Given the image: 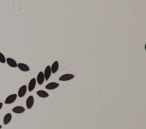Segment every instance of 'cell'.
<instances>
[{"label":"cell","instance_id":"1","mask_svg":"<svg viewBox=\"0 0 146 129\" xmlns=\"http://www.w3.org/2000/svg\"><path fill=\"white\" fill-rule=\"evenodd\" d=\"M16 99H17V94H11L9 96L6 98L4 103L6 104H10L14 102V101L16 100Z\"/></svg>","mask_w":146,"mask_h":129},{"label":"cell","instance_id":"2","mask_svg":"<svg viewBox=\"0 0 146 129\" xmlns=\"http://www.w3.org/2000/svg\"><path fill=\"white\" fill-rule=\"evenodd\" d=\"M74 77H75L74 74H65L59 77V80L64 81H64H69L70 80H72Z\"/></svg>","mask_w":146,"mask_h":129},{"label":"cell","instance_id":"3","mask_svg":"<svg viewBox=\"0 0 146 129\" xmlns=\"http://www.w3.org/2000/svg\"><path fill=\"white\" fill-rule=\"evenodd\" d=\"M26 91H27V86H26V85H22L21 87L19 88L18 93V96L20 98L23 97V96H25L26 93Z\"/></svg>","mask_w":146,"mask_h":129},{"label":"cell","instance_id":"4","mask_svg":"<svg viewBox=\"0 0 146 129\" xmlns=\"http://www.w3.org/2000/svg\"><path fill=\"white\" fill-rule=\"evenodd\" d=\"M43 74H44V76H45V80L48 81L49 80L50 77V74H51V69H50V66H47V67L45 68Z\"/></svg>","mask_w":146,"mask_h":129},{"label":"cell","instance_id":"5","mask_svg":"<svg viewBox=\"0 0 146 129\" xmlns=\"http://www.w3.org/2000/svg\"><path fill=\"white\" fill-rule=\"evenodd\" d=\"M34 102H35V99H34V97L32 96H30L27 98L26 99V107L27 109H31L32 106H33V104H34Z\"/></svg>","mask_w":146,"mask_h":129},{"label":"cell","instance_id":"6","mask_svg":"<svg viewBox=\"0 0 146 129\" xmlns=\"http://www.w3.org/2000/svg\"><path fill=\"white\" fill-rule=\"evenodd\" d=\"M18 69L21 70V71H23V72H29L30 70V68L28 65H26V64H23V63H19L18 64Z\"/></svg>","mask_w":146,"mask_h":129},{"label":"cell","instance_id":"7","mask_svg":"<svg viewBox=\"0 0 146 129\" xmlns=\"http://www.w3.org/2000/svg\"><path fill=\"white\" fill-rule=\"evenodd\" d=\"M36 83H37V80H35V78H32L30 82L29 83V85H28V90L29 91H32L33 90L35 89V87L36 86Z\"/></svg>","mask_w":146,"mask_h":129},{"label":"cell","instance_id":"8","mask_svg":"<svg viewBox=\"0 0 146 129\" xmlns=\"http://www.w3.org/2000/svg\"><path fill=\"white\" fill-rule=\"evenodd\" d=\"M37 83L39 85H42L43 83H44V80H45V76H44V74L42 72H39L38 75H37Z\"/></svg>","mask_w":146,"mask_h":129},{"label":"cell","instance_id":"9","mask_svg":"<svg viewBox=\"0 0 146 129\" xmlns=\"http://www.w3.org/2000/svg\"><path fill=\"white\" fill-rule=\"evenodd\" d=\"M6 61L8 63V64L10 66V67H12V68H15L17 67L18 66V64L13 59V58H8L6 59Z\"/></svg>","mask_w":146,"mask_h":129},{"label":"cell","instance_id":"10","mask_svg":"<svg viewBox=\"0 0 146 129\" xmlns=\"http://www.w3.org/2000/svg\"><path fill=\"white\" fill-rule=\"evenodd\" d=\"M58 86H59V84L57 83H50L45 86V88L48 90H54L57 88Z\"/></svg>","mask_w":146,"mask_h":129},{"label":"cell","instance_id":"11","mask_svg":"<svg viewBox=\"0 0 146 129\" xmlns=\"http://www.w3.org/2000/svg\"><path fill=\"white\" fill-rule=\"evenodd\" d=\"M58 67H59V64H58V62L57 61L52 64V66H50V69H51V73L53 74H55L57 72L58 69Z\"/></svg>","mask_w":146,"mask_h":129},{"label":"cell","instance_id":"12","mask_svg":"<svg viewBox=\"0 0 146 129\" xmlns=\"http://www.w3.org/2000/svg\"><path fill=\"white\" fill-rule=\"evenodd\" d=\"M12 112L14 113L21 114L25 112V109L23 106H15L12 109Z\"/></svg>","mask_w":146,"mask_h":129},{"label":"cell","instance_id":"13","mask_svg":"<svg viewBox=\"0 0 146 129\" xmlns=\"http://www.w3.org/2000/svg\"><path fill=\"white\" fill-rule=\"evenodd\" d=\"M37 94L38 96L41 98H47L49 96V94L47 92H45V91H38L37 92Z\"/></svg>","mask_w":146,"mask_h":129},{"label":"cell","instance_id":"14","mask_svg":"<svg viewBox=\"0 0 146 129\" xmlns=\"http://www.w3.org/2000/svg\"><path fill=\"white\" fill-rule=\"evenodd\" d=\"M12 120V115L10 113H8V114H7L4 118V125H8L10 122Z\"/></svg>","mask_w":146,"mask_h":129},{"label":"cell","instance_id":"15","mask_svg":"<svg viewBox=\"0 0 146 129\" xmlns=\"http://www.w3.org/2000/svg\"><path fill=\"white\" fill-rule=\"evenodd\" d=\"M5 62H6V58H5L4 56L3 55V53L0 52V63L4 64Z\"/></svg>","mask_w":146,"mask_h":129},{"label":"cell","instance_id":"16","mask_svg":"<svg viewBox=\"0 0 146 129\" xmlns=\"http://www.w3.org/2000/svg\"><path fill=\"white\" fill-rule=\"evenodd\" d=\"M2 106H3V104L2 102H0V110H1V109L2 108Z\"/></svg>","mask_w":146,"mask_h":129},{"label":"cell","instance_id":"17","mask_svg":"<svg viewBox=\"0 0 146 129\" xmlns=\"http://www.w3.org/2000/svg\"><path fill=\"white\" fill-rule=\"evenodd\" d=\"M1 128H2V125H0V129H1Z\"/></svg>","mask_w":146,"mask_h":129}]
</instances>
